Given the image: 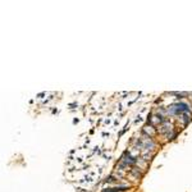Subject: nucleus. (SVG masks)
Returning <instances> with one entry per match:
<instances>
[]
</instances>
